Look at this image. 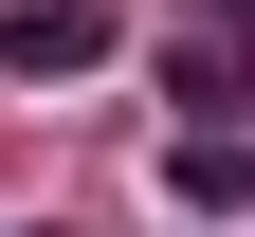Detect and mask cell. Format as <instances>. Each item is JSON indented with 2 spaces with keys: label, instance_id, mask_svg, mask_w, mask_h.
Wrapping results in <instances>:
<instances>
[{
  "label": "cell",
  "instance_id": "2",
  "mask_svg": "<svg viewBox=\"0 0 255 237\" xmlns=\"http://www.w3.org/2000/svg\"><path fill=\"white\" fill-rule=\"evenodd\" d=\"M164 201L182 219H255V146L237 128H164Z\"/></svg>",
  "mask_w": 255,
  "mask_h": 237
},
{
  "label": "cell",
  "instance_id": "3",
  "mask_svg": "<svg viewBox=\"0 0 255 237\" xmlns=\"http://www.w3.org/2000/svg\"><path fill=\"white\" fill-rule=\"evenodd\" d=\"M91 55H110L91 0H0V73H91Z\"/></svg>",
  "mask_w": 255,
  "mask_h": 237
},
{
  "label": "cell",
  "instance_id": "1",
  "mask_svg": "<svg viewBox=\"0 0 255 237\" xmlns=\"http://www.w3.org/2000/svg\"><path fill=\"white\" fill-rule=\"evenodd\" d=\"M164 110H182V128H237V110H255V37L164 18Z\"/></svg>",
  "mask_w": 255,
  "mask_h": 237
},
{
  "label": "cell",
  "instance_id": "4",
  "mask_svg": "<svg viewBox=\"0 0 255 237\" xmlns=\"http://www.w3.org/2000/svg\"><path fill=\"white\" fill-rule=\"evenodd\" d=\"M182 18H219V37H255V0H182Z\"/></svg>",
  "mask_w": 255,
  "mask_h": 237
}]
</instances>
